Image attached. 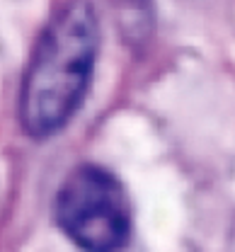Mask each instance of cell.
<instances>
[{"label": "cell", "instance_id": "obj_1", "mask_svg": "<svg viewBox=\"0 0 235 252\" xmlns=\"http://www.w3.org/2000/svg\"><path fill=\"white\" fill-rule=\"evenodd\" d=\"M100 51V22L88 0L66 2L39 34L29 56L20 122L27 136H56L80 109Z\"/></svg>", "mask_w": 235, "mask_h": 252}, {"label": "cell", "instance_id": "obj_2", "mask_svg": "<svg viewBox=\"0 0 235 252\" xmlns=\"http://www.w3.org/2000/svg\"><path fill=\"white\" fill-rule=\"evenodd\" d=\"M56 225L83 250H119L131 238V204L124 185L100 165L70 170L54 199Z\"/></svg>", "mask_w": 235, "mask_h": 252}]
</instances>
